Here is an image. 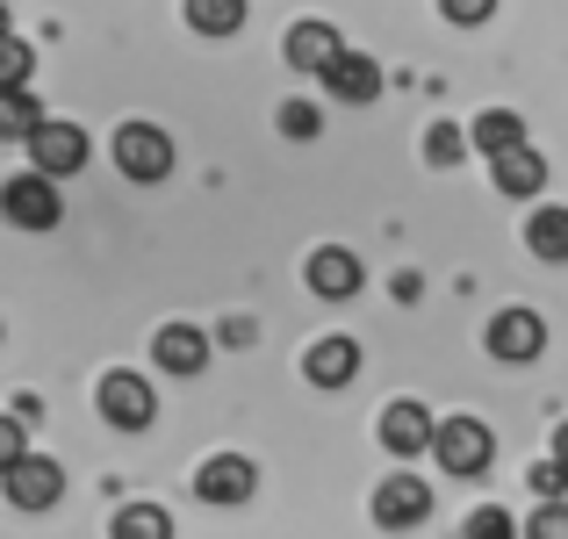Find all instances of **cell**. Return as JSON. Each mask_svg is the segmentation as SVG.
Wrapping results in <instances>:
<instances>
[{"instance_id": "7a4b0ae2", "label": "cell", "mask_w": 568, "mask_h": 539, "mask_svg": "<svg viewBox=\"0 0 568 539\" xmlns=\"http://www.w3.org/2000/svg\"><path fill=\"white\" fill-rule=\"evenodd\" d=\"M94 403H101V417H109L115 431H144V425L159 417V396H152V382H144V374H130V367L101 374Z\"/></svg>"}, {"instance_id": "277c9868", "label": "cell", "mask_w": 568, "mask_h": 539, "mask_svg": "<svg viewBox=\"0 0 568 539\" xmlns=\"http://www.w3.org/2000/svg\"><path fill=\"white\" fill-rule=\"evenodd\" d=\"M432 454H439V468H446V475H460V482H468V475H483V468H489L497 439H489L483 417H446L439 439H432Z\"/></svg>"}, {"instance_id": "9a60e30c", "label": "cell", "mask_w": 568, "mask_h": 539, "mask_svg": "<svg viewBox=\"0 0 568 539\" xmlns=\"http://www.w3.org/2000/svg\"><path fill=\"white\" fill-rule=\"evenodd\" d=\"M324 87H332L338 101H353V109H361V101L382 94V65H375L367 51H338V65L324 72Z\"/></svg>"}, {"instance_id": "30bf717a", "label": "cell", "mask_w": 568, "mask_h": 539, "mask_svg": "<svg viewBox=\"0 0 568 539\" xmlns=\"http://www.w3.org/2000/svg\"><path fill=\"white\" fill-rule=\"evenodd\" d=\"M29 159H37V173H80L87 166V130L80 123H43L37 138H29Z\"/></svg>"}, {"instance_id": "4fadbf2b", "label": "cell", "mask_w": 568, "mask_h": 539, "mask_svg": "<svg viewBox=\"0 0 568 539\" xmlns=\"http://www.w3.org/2000/svg\"><path fill=\"white\" fill-rule=\"evenodd\" d=\"M353 374H361V346L353 338H317L303 353V382H317V388H346Z\"/></svg>"}, {"instance_id": "44dd1931", "label": "cell", "mask_w": 568, "mask_h": 539, "mask_svg": "<svg viewBox=\"0 0 568 539\" xmlns=\"http://www.w3.org/2000/svg\"><path fill=\"white\" fill-rule=\"evenodd\" d=\"M43 130V109H37V94H22V87H8V94H0V138H37Z\"/></svg>"}, {"instance_id": "9c48e42d", "label": "cell", "mask_w": 568, "mask_h": 539, "mask_svg": "<svg viewBox=\"0 0 568 539\" xmlns=\"http://www.w3.org/2000/svg\"><path fill=\"white\" fill-rule=\"evenodd\" d=\"M432 439H439V425H432V410H425V403H410V396H403V403H388V410H382V446H388L396 460L432 454Z\"/></svg>"}, {"instance_id": "5bb4252c", "label": "cell", "mask_w": 568, "mask_h": 539, "mask_svg": "<svg viewBox=\"0 0 568 539\" xmlns=\"http://www.w3.org/2000/svg\"><path fill=\"white\" fill-rule=\"evenodd\" d=\"M152 353H159V367L181 374V382H194V374L209 367V338L194 332V324H166V332L152 338Z\"/></svg>"}, {"instance_id": "8992f818", "label": "cell", "mask_w": 568, "mask_h": 539, "mask_svg": "<svg viewBox=\"0 0 568 539\" xmlns=\"http://www.w3.org/2000/svg\"><path fill=\"white\" fill-rule=\"evenodd\" d=\"M303 281H310V295H324V303H346V295H361L367 266L353 260L346 245H317V252H310V266H303Z\"/></svg>"}, {"instance_id": "e0dca14e", "label": "cell", "mask_w": 568, "mask_h": 539, "mask_svg": "<svg viewBox=\"0 0 568 539\" xmlns=\"http://www.w3.org/2000/svg\"><path fill=\"white\" fill-rule=\"evenodd\" d=\"M526 252L547 266H568V209H532L526 216Z\"/></svg>"}, {"instance_id": "4dcf8cb0", "label": "cell", "mask_w": 568, "mask_h": 539, "mask_svg": "<svg viewBox=\"0 0 568 539\" xmlns=\"http://www.w3.org/2000/svg\"><path fill=\"white\" fill-rule=\"evenodd\" d=\"M0 37H14V29H8V8H0Z\"/></svg>"}, {"instance_id": "ffe728a7", "label": "cell", "mask_w": 568, "mask_h": 539, "mask_svg": "<svg viewBox=\"0 0 568 539\" xmlns=\"http://www.w3.org/2000/svg\"><path fill=\"white\" fill-rule=\"evenodd\" d=\"M109 532L115 539H173V518H166V504H123Z\"/></svg>"}, {"instance_id": "6da1fadb", "label": "cell", "mask_w": 568, "mask_h": 539, "mask_svg": "<svg viewBox=\"0 0 568 539\" xmlns=\"http://www.w3.org/2000/svg\"><path fill=\"white\" fill-rule=\"evenodd\" d=\"M109 152H115V166H123L130 180H166L173 159H181L159 123H115V144H109Z\"/></svg>"}, {"instance_id": "ba28073f", "label": "cell", "mask_w": 568, "mask_h": 539, "mask_svg": "<svg viewBox=\"0 0 568 539\" xmlns=\"http://www.w3.org/2000/svg\"><path fill=\"white\" fill-rule=\"evenodd\" d=\"M432 518V489L417 482V475H388L375 489V526L382 532H403V526H425Z\"/></svg>"}, {"instance_id": "f546056e", "label": "cell", "mask_w": 568, "mask_h": 539, "mask_svg": "<svg viewBox=\"0 0 568 539\" xmlns=\"http://www.w3.org/2000/svg\"><path fill=\"white\" fill-rule=\"evenodd\" d=\"M555 460H561V468H568V425L555 431Z\"/></svg>"}, {"instance_id": "d6986e66", "label": "cell", "mask_w": 568, "mask_h": 539, "mask_svg": "<svg viewBox=\"0 0 568 539\" xmlns=\"http://www.w3.org/2000/svg\"><path fill=\"white\" fill-rule=\"evenodd\" d=\"M187 29L194 37H237L245 29V0H187Z\"/></svg>"}, {"instance_id": "484cf974", "label": "cell", "mask_w": 568, "mask_h": 539, "mask_svg": "<svg viewBox=\"0 0 568 539\" xmlns=\"http://www.w3.org/2000/svg\"><path fill=\"white\" fill-rule=\"evenodd\" d=\"M439 14L454 29H475V22H489V14H497V0H439Z\"/></svg>"}, {"instance_id": "7402d4cb", "label": "cell", "mask_w": 568, "mask_h": 539, "mask_svg": "<svg viewBox=\"0 0 568 539\" xmlns=\"http://www.w3.org/2000/svg\"><path fill=\"white\" fill-rule=\"evenodd\" d=\"M468 152H475L468 130H454V123H432V130H425V159H432V166H460Z\"/></svg>"}, {"instance_id": "f1b7e54d", "label": "cell", "mask_w": 568, "mask_h": 539, "mask_svg": "<svg viewBox=\"0 0 568 539\" xmlns=\"http://www.w3.org/2000/svg\"><path fill=\"white\" fill-rule=\"evenodd\" d=\"M532 489H540V497H561V489H568V468H561V460H540V468H532Z\"/></svg>"}, {"instance_id": "4316f807", "label": "cell", "mask_w": 568, "mask_h": 539, "mask_svg": "<svg viewBox=\"0 0 568 539\" xmlns=\"http://www.w3.org/2000/svg\"><path fill=\"white\" fill-rule=\"evenodd\" d=\"M281 130H288V138H317V130H324V115L310 109V101H288V109H281Z\"/></svg>"}, {"instance_id": "52a82bcc", "label": "cell", "mask_w": 568, "mask_h": 539, "mask_svg": "<svg viewBox=\"0 0 568 539\" xmlns=\"http://www.w3.org/2000/svg\"><path fill=\"white\" fill-rule=\"evenodd\" d=\"M252 489H260V468L245 454H209L202 475H194V497L202 504H245Z\"/></svg>"}, {"instance_id": "8fae6325", "label": "cell", "mask_w": 568, "mask_h": 539, "mask_svg": "<svg viewBox=\"0 0 568 539\" xmlns=\"http://www.w3.org/2000/svg\"><path fill=\"white\" fill-rule=\"evenodd\" d=\"M540 346H547V324H540V309H504L497 324H489V353L497 359H540Z\"/></svg>"}, {"instance_id": "7c38bea8", "label": "cell", "mask_w": 568, "mask_h": 539, "mask_svg": "<svg viewBox=\"0 0 568 539\" xmlns=\"http://www.w3.org/2000/svg\"><path fill=\"white\" fill-rule=\"evenodd\" d=\"M338 51H346V37H338L332 22H295L288 29V65L295 72H332Z\"/></svg>"}, {"instance_id": "603a6c76", "label": "cell", "mask_w": 568, "mask_h": 539, "mask_svg": "<svg viewBox=\"0 0 568 539\" xmlns=\"http://www.w3.org/2000/svg\"><path fill=\"white\" fill-rule=\"evenodd\" d=\"M29 72H37V51H29L22 37H0V94H8V87H22Z\"/></svg>"}, {"instance_id": "ac0fdd59", "label": "cell", "mask_w": 568, "mask_h": 539, "mask_svg": "<svg viewBox=\"0 0 568 539\" xmlns=\"http://www.w3.org/2000/svg\"><path fill=\"white\" fill-rule=\"evenodd\" d=\"M475 152H489V159H504V152H518L526 144V123H518L511 109H489V115H475Z\"/></svg>"}, {"instance_id": "d4e9b609", "label": "cell", "mask_w": 568, "mask_h": 539, "mask_svg": "<svg viewBox=\"0 0 568 539\" xmlns=\"http://www.w3.org/2000/svg\"><path fill=\"white\" fill-rule=\"evenodd\" d=\"M526 539H568V504H561V497H547L540 511H532V526H526Z\"/></svg>"}, {"instance_id": "83f0119b", "label": "cell", "mask_w": 568, "mask_h": 539, "mask_svg": "<svg viewBox=\"0 0 568 539\" xmlns=\"http://www.w3.org/2000/svg\"><path fill=\"white\" fill-rule=\"evenodd\" d=\"M22 454H29V446H22V417H0V475H8Z\"/></svg>"}, {"instance_id": "3957f363", "label": "cell", "mask_w": 568, "mask_h": 539, "mask_svg": "<svg viewBox=\"0 0 568 539\" xmlns=\"http://www.w3.org/2000/svg\"><path fill=\"white\" fill-rule=\"evenodd\" d=\"M0 216L14 223V231H51L58 216H65V202H58V180L51 173H22L0 187Z\"/></svg>"}, {"instance_id": "2e32d148", "label": "cell", "mask_w": 568, "mask_h": 539, "mask_svg": "<svg viewBox=\"0 0 568 539\" xmlns=\"http://www.w3.org/2000/svg\"><path fill=\"white\" fill-rule=\"evenodd\" d=\"M540 187H547V159L532 152V144H518V152L497 159V194H511V202H532Z\"/></svg>"}, {"instance_id": "5b68a950", "label": "cell", "mask_w": 568, "mask_h": 539, "mask_svg": "<svg viewBox=\"0 0 568 539\" xmlns=\"http://www.w3.org/2000/svg\"><path fill=\"white\" fill-rule=\"evenodd\" d=\"M0 489H8L14 511H51V504L65 497V468H58L51 454H22L8 475H0Z\"/></svg>"}, {"instance_id": "1f68e13d", "label": "cell", "mask_w": 568, "mask_h": 539, "mask_svg": "<svg viewBox=\"0 0 568 539\" xmlns=\"http://www.w3.org/2000/svg\"><path fill=\"white\" fill-rule=\"evenodd\" d=\"M454 539H460V532H454Z\"/></svg>"}, {"instance_id": "cb8c5ba5", "label": "cell", "mask_w": 568, "mask_h": 539, "mask_svg": "<svg viewBox=\"0 0 568 539\" xmlns=\"http://www.w3.org/2000/svg\"><path fill=\"white\" fill-rule=\"evenodd\" d=\"M460 539H518V526H511V511H497V504H483V511L460 526Z\"/></svg>"}]
</instances>
